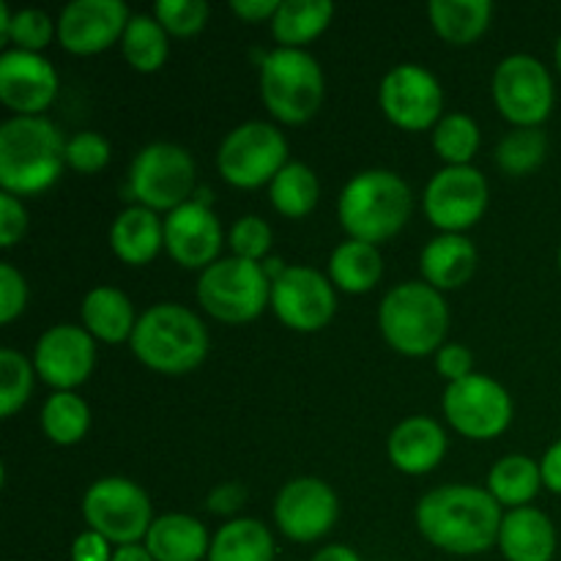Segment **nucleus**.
Wrapping results in <instances>:
<instances>
[{
	"label": "nucleus",
	"instance_id": "nucleus-1",
	"mask_svg": "<svg viewBox=\"0 0 561 561\" xmlns=\"http://www.w3.org/2000/svg\"><path fill=\"white\" fill-rule=\"evenodd\" d=\"M502 504L474 485H444L416 504V526L431 546L455 557L491 551L502 531Z\"/></svg>",
	"mask_w": 561,
	"mask_h": 561
},
{
	"label": "nucleus",
	"instance_id": "nucleus-2",
	"mask_svg": "<svg viewBox=\"0 0 561 561\" xmlns=\"http://www.w3.org/2000/svg\"><path fill=\"white\" fill-rule=\"evenodd\" d=\"M66 140L44 115H14L0 126V186L9 195H38L58 181Z\"/></svg>",
	"mask_w": 561,
	"mask_h": 561
},
{
	"label": "nucleus",
	"instance_id": "nucleus-3",
	"mask_svg": "<svg viewBox=\"0 0 561 561\" xmlns=\"http://www.w3.org/2000/svg\"><path fill=\"white\" fill-rule=\"evenodd\" d=\"M414 197L409 184L392 170H365L345 184L337 214L354 241L381 244L409 222Z\"/></svg>",
	"mask_w": 561,
	"mask_h": 561
},
{
	"label": "nucleus",
	"instance_id": "nucleus-4",
	"mask_svg": "<svg viewBox=\"0 0 561 561\" xmlns=\"http://www.w3.org/2000/svg\"><path fill=\"white\" fill-rule=\"evenodd\" d=\"M131 351L151 370L184 376L206 359L208 332L195 312L173 301H162L137 318Z\"/></svg>",
	"mask_w": 561,
	"mask_h": 561
},
{
	"label": "nucleus",
	"instance_id": "nucleus-5",
	"mask_svg": "<svg viewBox=\"0 0 561 561\" xmlns=\"http://www.w3.org/2000/svg\"><path fill=\"white\" fill-rule=\"evenodd\" d=\"M378 323L398 354L427 356L442 348L449 329V310L442 290L427 283L394 285L381 301Z\"/></svg>",
	"mask_w": 561,
	"mask_h": 561
},
{
	"label": "nucleus",
	"instance_id": "nucleus-6",
	"mask_svg": "<svg viewBox=\"0 0 561 561\" xmlns=\"http://www.w3.org/2000/svg\"><path fill=\"white\" fill-rule=\"evenodd\" d=\"M261 96L283 124H305L323 102V71L305 49H274L261 60Z\"/></svg>",
	"mask_w": 561,
	"mask_h": 561
},
{
	"label": "nucleus",
	"instance_id": "nucleus-7",
	"mask_svg": "<svg viewBox=\"0 0 561 561\" xmlns=\"http://www.w3.org/2000/svg\"><path fill=\"white\" fill-rule=\"evenodd\" d=\"M197 301L208 316L222 323L255 321L272 301V279L261 263L225 257L211 263L197 279Z\"/></svg>",
	"mask_w": 561,
	"mask_h": 561
},
{
	"label": "nucleus",
	"instance_id": "nucleus-8",
	"mask_svg": "<svg viewBox=\"0 0 561 561\" xmlns=\"http://www.w3.org/2000/svg\"><path fill=\"white\" fill-rule=\"evenodd\" d=\"M82 515L93 531L115 546H135L137 540H146L157 520L148 493L126 477H104L93 482L82 499Z\"/></svg>",
	"mask_w": 561,
	"mask_h": 561
},
{
	"label": "nucleus",
	"instance_id": "nucleus-9",
	"mask_svg": "<svg viewBox=\"0 0 561 561\" xmlns=\"http://www.w3.org/2000/svg\"><path fill=\"white\" fill-rule=\"evenodd\" d=\"M288 164V140L277 126L266 121H250L228 131L217 153V168L228 184L239 190H255L277 179Z\"/></svg>",
	"mask_w": 561,
	"mask_h": 561
},
{
	"label": "nucleus",
	"instance_id": "nucleus-10",
	"mask_svg": "<svg viewBox=\"0 0 561 561\" xmlns=\"http://www.w3.org/2000/svg\"><path fill=\"white\" fill-rule=\"evenodd\" d=\"M131 195L151 211H175L195 192V159L175 142H151L129 168Z\"/></svg>",
	"mask_w": 561,
	"mask_h": 561
},
{
	"label": "nucleus",
	"instance_id": "nucleus-11",
	"mask_svg": "<svg viewBox=\"0 0 561 561\" xmlns=\"http://www.w3.org/2000/svg\"><path fill=\"white\" fill-rule=\"evenodd\" d=\"M444 414L449 425L466 438L491 442L513 422V398L493 378L471 373L463 381L449 383L444 392Z\"/></svg>",
	"mask_w": 561,
	"mask_h": 561
},
{
	"label": "nucleus",
	"instance_id": "nucleus-12",
	"mask_svg": "<svg viewBox=\"0 0 561 561\" xmlns=\"http://www.w3.org/2000/svg\"><path fill=\"white\" fill-rule=\"evenodd\" d=\"M493 102L515 126H540L553 110V80L531 55H510L493 75Z\"/></svg>",
	"mask_w": 561,
	"mask_h": 561
},
{
	"label": "nucleus",
	"instance_id": "nucleus-13",
	"mask_svg": "<svg viewBox=\"0 0 561 561\" xmlns=\"http://www.w3.org/2000/svg\"><path fill=\"white\" fill-rule=\"evenodd\" d=\"M427 219L444 233H463L482 219L488 208V181L471 164L444 168L427 184L422 197Z\"/></svg>",
	"mask_w": 561,
	"mask_h": 561
},
{
	"label": "nucleus",
	"instance_id": "nucleus-14",
	"mask_svg": "<svg viewBox=\"0 0 561 561\" xmlns=\"http://www.w3.org/2000/svg\"><path fill=\"white\" fill-rule=\"evenodd\" d=\"M444 107V93L436 77L416 64L394 66L381 82V110L394 126L422 131L436 126Z\"/></svg>",
	"mask_w": 561,
	"mask_h": 561
},
{
	"label": "nucleus",
	"instance_id": "nucleus-15",
	"mask_svg": "<svg viewBox=\"0 0 561 561\" xmlns=\"http://www.w3.org/2000/svg\"><path fill=\"white\" fill-rule=\"evenodd\" d=\"M334 288L321 272L288 266L272 283V310L294 332H318L334 316Z\"/></svg>",
	"mask_w": 561,
	"mask_h": 561
},
{
	"label": "nucleus",
	"instance_id": "nucleus-16",
	"mask_svg": "<svg viewBox=\"0 0 561 561\" xmlns=\"http://www.w3.org/2000/svg\"><path fill=\"white\" fill-rule=\"evenodd\" d=\"M340 504L332 488L318 477H299L279 491L274 520L279 531L296 542H316L329 535L337 520Z\"/></svg>",
	"mask_w": 561,
	"mask_h": 561
},
{
	"label": "nucleus",
	"instance_id": "nucleus-17",
	"mask_svg": "<svg viewBox=\"0 0 561 561\" xmlns=\"http://www.w3.org/2000/svg\"><path fill=\"white\" fill-rule=\"evenodd\" d=\"M93 362H96V345H93L91 332L71 323L47 329L33 351L36 373L58 392H71L82 381H88Z\"/></svg>",
	"mask_w": 561,
	"mask_h": 561
},
{
	"label": "nucleus",
	"instance_id": "nucleus-18",
	"mask_svg": "<svg viewBox=\"0 0 561 561\" xmlns=\"http://www.w3.org/2000/svg\"><path fill=\"white\" fill-rule=\"evenodd\" d=\"M129 20L121 0H75L58 16V42L75 55H96L124 38Z\"/></svg>",
	"mask_w": 561,
	"mask_h": 561
},
{
	"label": "nucleus",
	"instance_id": "nucleus-19",
	"mask_svg": "<svg viewBox=\"0 0 561 561\" xmlns=\"http://www.w3.org/2000/svg\"><path fill=\"white\" fill-rule=\"evenodd\" d=\"M164 247L179 266L206 272L211 263H217L222 250V228L217 214L197 201L179 206L164 219Z\"/></svg>",
	"mask_w": 561,
	"mask_h": 561
},
{
	"label": "nucleus",
	"instance_id": "nucleus-20",
	"mask_svg": "<svg viewBox=\"0 0 561 561\" xmlns=\"http://www.w3.org/2000/svg\"><path fill=\"white\" fill-rule=\"evenodd\" d=\"M58 93V75L38 53L0 55V102L16 115H42Z\"/></svg>",
	"mask_w": 561,
	"mask_h": 561
},
{
	"label": "nucleus",
	"instance_id": "nucleus-21",
	"mask_svg": "<svg viewBox=\"0 0 561 561\" xmlns=\"http://www.w3.org/2000/svg\"><path fill=\"white\" fill-rule=\"evenodd\" d=\"M387 453L405 474H427L444 460L447 433L431 416H409L389 433Z\"/></svg>",
	"mask_w": 561,
	"mask_h": 561
},
{
	"label": "nucleus",
	"instance_id": "nucleus-22",
	"mask_svg": "<svg viewBox=\"0 0 561 561\" xmlns=\"http://www.w3.org/2000/svg\"><path fill=\"white\" fill-rule=\"evenodd\" d=\"M499 548L507 561H551L557 553V529L540 510H510L499 531Z\"/></svg>",
	"mask_w": 561,
	"mask_h": 561
},
{
	"label": "nucleus",
	"instance_id": "nucleus-23",
	"mask_svg": "<svg viewBox=\"0 0 561 561\" xmlns=\"http://www.w3.org/2000/svg\"><path fill=\"white\" fill-rule=\"evenodd\" d=\"M110 244L124 263L146 266L164 247V225L159 222L157 211L151 208L131 206L115 217L113 228H110Z\"/></svg>",
	"mask_w": 561,
	"mask_h": 561
},
{
	"label": "nucleus",
	"instance_id": "nucleus-24",
	"mask_svg": "<svg viewBox=\"0 0 561 561\" xmlns=\"http://www.w3.org/2000/svg\"><path fill=\"white\" fill-rule=\"evenodd\" d=\"M146 548L157 561H201L208 557L211 540L197 518L170 513L153 520L146 535Z\"/></svg>",
	"mask_w": 561,
	"mask_h": 561
},
{
	"label": "nucleus",
	"instance_id": "nucleus-25",
	"mask_svg": "<svg viewBox=\"0 0 561 561\" xmlns=\"http://www.w3.org/2000/svg\"><path fill=\"white\" fill-rule=\"evenodd\" d=\"M477 268V247L463 233L436 236L422 250V274L436 290L463 288Z\"/></svg>",
	"mask_w": 561,
	"mask_h": 561
},
{
	"label": "nucleus",
	"instance_id": "nucleus-26",
	"mask_svg": "<svg viewBox=\"0 0 561 561\" xmlns=\"http://www.w3.org/2000/svg\"><path fill=\"white\" fill-rule=\"evenodd\" d=\"M82 323L91 337L104 340V343H124L135 334V307L124 290L102 285L82 299Z\"/></svg>",
	"mask_w": 561,
	"mask_h": 561
},
{
	"label": "nucleus",
	"instance_id": "nucleus-27",
	"mask_svg": "<svg viewBox=\"0 0 561 561\" xmlns=\"http://www.w3.org/2000/svg\"><path fill=\"white\" fill-rule=\"evenodd\" d=\"M431 25L444 42L463 44L477 42L488 31L493 16L491 0H431L427 5Z\"/></svg>",
	"mask_w": 561,
	"mask_h": 561
},
{
	"label": "nucleus",
	"instance_id": "nucleus-28",
	"mask_svg": "<svg viewBox=\"0 0 561 561\" xmlns=\"http://www.w3.org/2000/svg\"><path fill=\"white\" fill-rule=\"evenodd\" d=\"M334 5L329 0H285L272 20V33L285 49H301L329 27Z\"/></svg>",
	"mask_w": 561,
	"mask_h": 561
},
{
	"label": "nucleus",
	"instance_id": "nucleus-29",
	"mask_svg": "<svg viewBox=\"0 0 561 561\" xmlns=\"http://www.w3.org/2000/svg\"><path fill=\"white\" fill-rule=\"evenodd\" d=\"M208 561H274V537L261 520L236 518L214 535Z\"/></svg>",
	"mask_w": 561,
	"mask_h": 561
},
{
	"label": "nucleus",
	"instance_id": "nucleus-30",
	"mask_svg": "<svg viewBox=\"0 0 561 561\" xmlns=\"http://www.w3.org/2000/svg\"><path fill=\"white\" fill-rule=\"evenodd\" d=\"M381 272V252L365 241H343L329 261V277L345 294H367L376 288Z\"/></svg>",
	"mask_w": 561,
	"mask_h": 561
},
{
	"label": "nucleus",
	"instance_id": "nucleus-31",
	"mask_svg": "<svg viewBox=\"0 0 561 561\" xmlns=\"http://www.w3.org/2000/svg\"><path fill=\"white\" fill-rule=\"evenodd\" d=\"M542 485L540 463H535L526 455H507L499 460L488 474V493L496 499L502 507L518 510L526 507L537 496Z\"/></svg>",
	"mask_w": 561,
	"mask_h": 561
},
{
	"label": "nucleus",
	"instance_id": "nucleus-32",
	"mask_svg": "<svg viewBox=\"0 0 561 561\" xmlns=\"http://www.w3.org/2000/svg\"><path fill=\"white\" fill-rule=\"evenodd\" d=\"M121 49H124V58L129 60L131 69L159 71L170 53L168 31L159 25L157 16L135 14L126 25L124 38H121Z\"/></svg>",
	"mask_w": 561,
	"mask_h": 561
},
{
	"label": "nucleus",
	"instance_id": "nucleus-33",
	"mask_svg": "<svg viewBox=\"0 0 561 561\" xmlns=\"http://www.w3.org/2000/svg\"><path fill=\"white\" fill-rule=\"evenodd\" d=\"M272 195L274 208H277L283 217L299 219L316 208L318 195H321V186H318L316 173H312L307 164L301 162H288L277 173V179L272 181Z\"/></svg>",
	"mask_w": 561,
	"mask_h": 561
},
{
	"label": "nucleus",
	"instance_id": "nucleus-34",
	"mask_svg": "<svg viewBox=\"0 0 561 561\" xmlns=\"http://www.w3.org/2000/svg\"><path fill=\"white\" fill-rule=\"evenodd\" d=\"M42 427L47 433V438H53L55 444L71 447V444L85 438L88 427H91V409H88V403L80 394L55 392L44 403Z\"/></svg>",
	"mask_w": 561,
	"mask_h": 561
},
{
	"label": "nucleus",
	"instance_id": "nucleus-35",
	"mask_svg": "<svg viewBox=\"0 0 561 561\" xmlns=\"http://www.w3.org/2000/svg\"><path fill=\"white\" fill-rule=\"evenodd\" d=\"M548 137L540 126H515L496 146V164L507 175H526L546 162Z\"/></svg>",
	"mask_w": 561,
	"mask_h": 561
},
{
	"label": "nucleus",
	"instance_id": "nucleus-36",
	"mask_svg": "<svg viewBox=\"0 0 561 561\" xmlns=\"http://www.w3.org/2000/svg\"><path fill=\"white\" fill-rule=\"evenodd\" d=\"M433 148L449 168H466L480 151V126L463 113L444 115L433 129Z\"/></svg>",
	"mask_w": 561,
	"mask_h": 561
},
{
	"label": "nucleus",
	"instance_id": "nucleus-37",
	"mask_svg": "<svg viewBox=\"0 0 561 561\" xmlns=\"http://www.w3.org/2000/svg\"><path fill=\"white\" fill-rule=\"evenodd\" d=\"M36 367L14 348L0 351V416L9 420L27 403L33 392Z\"/></svg>",
	"mask_w": 561,
	"mask_h": 561
},
{
	"label": "nucleus",
	"instance_id": "nucleus-38",
	"mask_svg": "<svg viewBox=\"0 0 561 561\" xmlns=\"http://www.w3.org/2000/svg\"><path fill=\"white\" fill-rule=\"evenodd\" d=\"M159 25L173 36H195L208 22L206 0H159L153 5Z\"/></svg>",
	"mask_w": 561,
	"mask_h": 561
},
{
	"label": "nucleus",
	"instance_id": "nucleus-39",
	"mask_svg": "<svg viewBox=\"0 0 561 561\" xmlns=\"http://www.w3.org/2000/svg\"><path fill=\"white\" fill-rule=\"evenodd\" d=\"M55 33H58V25L49 20L47 11L25 9L11 16L9 42L22 53H38V49L47 47Z\"/></svg>",
	"mask_w": 561,
	"mask_h": 561
},
{
	"label": "nucleus",
	"instance_id": "nucleus-40",
	"mask_svg": "<svg viewBox=\"0 0 561 561\" xmlns=\"http://www.w3.org/2000/svg\"><path fill=\"white\" fill-rule=\"evenodd\" d=\"M230 250H233L236 257H244V261H263L266 252L272 250V228L255 214L241 217L230 230Z\"/></svg>",
	"mask_w": 561,
	"mask_h": 561
},
{
	"label": "nucleus",
	"instance_id": "nucleus-41",
	"mask_svg": "<svg viewBox=\"0 0 561 561\" xmlns=\"http://www.w3.org/2000/svg\"><path fill=\"white\" fill-rule=\"evenodd\" d=\"M110 162V142L96 131H77L66 142V164L77 173H99Z\"/></svg>",
	"mask_w": 561,
	"mask_h": 561
},
{
	"label": "nucleus",
	"instance_id": "nucleus-42",
	"mask_svg": "<svg viewBox=\"0 0 561 561\" xmlns=\"http://www.w3.org/2000/svg\"><path fill=\"white\" fill-rule=\"evenodd\" d=\"M27 305V283L11 263H0V321L11 323Z\"/></svg>",
	"mask_w": 561,
	"mask_h": 561
},
{
	"label": "nucleus",
	"instance_id": "nucleus-43",
	"mask_svg": "<svg viewBox=\"0 0 561 561\" xmlns=\"http://www.w3.org/2000/svg\"><path fill=\"white\" fill-rule=\"evenodd\" d=\"M27 228V211L20 203V197L3 192L0 195V247H14L16 241L25 236Z\"/></svg>",
	"mask_w": 561,
	"mask_h": 561
},
{
	"label": "nucleus",
	"instance_id": "nucleus-44",
	"mask_svg": "<svg viewBox=\"0 0 561 561\" xmlns=\"http://www.w3.org/2000/svg\"><path fill=\"white\" fill-rule=\"evenodd\" d=\"M436 367L449 383L463 381V378H469L471 370H474V356H471V351L466 348V345H442L436 356Z\"/></svg>",
	"mask_w": 561,
	"mask_h": 561
},
{
	"label": "nucleus",
	"instance_id": "nucleus-45",
	"mask_svg": "<svg viewBox=\"0 0 561 561\" xmlns=\"http://www.w3.org/2000/svg\"><path fill=\"white\" fill-rule=\"evenodd\" d=\"M71 561H113L110 553V540H104L99 531L88 529L71 546Z\"/></svg>",
	"mask_w": 561,
	"mask_h": 561
},
{
	"label": "nucleus",
	"instance_id": "nucleus-46",
	"mask_svg": "<svg viewBox=\"0 0 561 561\" xmlns=\"http://www.w3.org/2000/svg\"><path fill=\"white\" fill-rule=\"evenodd\" d=\"M244 488L236 485V482H225V485L214 488V491L208 493V510H211L214 515H233L236 510L244 504Z\"/></svg>",
	"mask_w": 561,
	"mask_h": 561
},
{
	"label": "nucleus",
	"instance_id": "nucleus-47",
	"mask_svg": "<svg viewBox=\"0 0 561 561\" xmlns=\"http://www.w3.org/2000/svg\"><path fill=\"white\" fill-rule=\"evenodd\" d=\"M230 9L244 22H263L274 20V14L279 11V0H233Z\"/></svg>",
	"mask_w": 561,
	"mask_h": 561
},
{
	"label": "nucleus",
	"instance_id": "nucleus-48",
	"mask_svg": "<svg viewBox=\"0 0 561 561\" xmlns=\"http://www.w3.org/2000/svg\"><path fill=\"white\" fill-rule=\"evenodd\" d=\"M540 471H542V485L561 496V438L553 444V447H548L546 455H542Z\"/></svg>",
	"mask_w": 561,
	"mask_h": 561
},
{
	"label": "nucleus",
	"instance_id": "nucleus-49",
	"mask_svg": "<svg viewBox=\"0 0 561 561\" xmlns=\"http://www.w3.org/2000/svg\"><path fill=\"white\" fill-rule=\"evenodd\" d=\"M312 561H362L359 553L348 546H329L312 557Z\"/></svg>",
	"mask_w": 561,
	"mask_h": 561
},
{
	"label": "nucleus",
	"instance_id": "nucleus-50",
	"mask_svg": "<svg viewBox=\"0 0 561 561\" xmlns=\"http://www.w3.org/2000/svg\"><path fill=\"white\" fill-rule=\"evenodd\" d=\"M113 561H157L151 557L146 546L135 542V546H118L113 551Z\"/></svg>",
	"mask_w": 561,
	"mask_h": 561
},
{
	"label": "nucleus",
	"instance_id": "nucleus-51",
	"mask_svg": "<svg viewBox=\"0 0 561 561\" xmlns=\"http://www.w3.org/2000/svg\"><path fill=\"white\" fill-rule=\"evenodd\" d=\"M11 11H9V5L3 3V0H0V42H9V31H11Z\"/></svg>",
	"mask_w": 561,
	"mask_h": 561
},
{
	"label": "nucleus",
	"instance_id": "nucleus-52",
	"mask_svg": "<svg viewBox=\"0 0 561 561\" xmlns=\"http://www.w3.org/2000/svg\"><path fill=\"white\" fill-rule=\"evenodd\" d=\"M557 66H559V71H561V36H559V42H557Z\"/></svg>",
	"mask_w": 561,
	"mask_h": 561
},
{
	"label": "nucleus",
	"instance_id": "nucleus-53",
	"mask_svg": "<svg viewBox=\"0 0 561 561\" xmlns=\"http://www.w3.org/2000/svg\"><path fill=\"white\" fill-rule=\"evenodd\" d=\"M559 268H561V250H559Z\"/></svg>",
	"mask_w": 561,
	"mask_h": 561
}]
</instances>
